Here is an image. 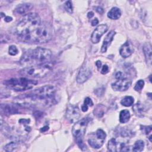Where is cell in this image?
Masks as SVG:
<instances>
[{"instance_id":"6da1fadb","label":"cell","mask_w":152,"mask_h":152,"mask_svg":"<svg viewBox=\"0 0 152 152\" xmlns=\"http://www.w3.org/2000/svg\"><path fill=\"white\" fill-rule=\"evenodd\" d=\"M17 104L20 106H50L57 103L56 88L52 85H45L32 91L18 97Z\"/></svg>"},{"instance_id":"7a4b0ae2","label":"cell","mask_w":152,"mask_h":152,"mask_svg":"<svg viewBox=\"0 0 152 152\" xmlns=\"http://www.w3.org/2000/svg\"><path fill=\"white\" fill-rule=\"evenodd\" d=\"M39 15L35 12L26 14L20 20L15 28V33L18 39L21 40L30 34L41 24Z\"/></svg>"},{"instance_id":"3957f363","label":"cell","mask_w":152,"mask_h":152,"mask_svg":"<svg viewBox=\"0 0 152 152\" xmlns=\"http://www.w3.org/2000/svg\"><path fill=\"white\" fill-rule=\"evenodd\" d=\"M53 34V28L48 22L41 23L40 25L30 34L21 39L23 42L33 43H44L49 42Z\"/></svg>"},{"instance_id":"277c9868","label":"cell","mask_w":152,"mask_h":152,"mask_svg":"<svg viewBox=\"0 0 152 152\" xmlns=\"http://www.w3.org/2000/svg\"><path fill=\"white\" fill-rule=\"evenodd\" d=\"M52 56L50 50L41 47L28 50L22 56L20 62L23 64H33L39 65L48 62Z\"/></svg>"},{"instance_id":"5b68a950","label":"cell","mask_w":152,"mask_h":152,"mask_svg":"<svg viewBox=\"0 0 152 152\" xmlns=\"http://www.w3.org/2000/svg\"><path fill=\"white\" fill-rule=\"evenodd\" d=\"M53 65L48 62L45 64L25 67L20 71V74L28 77L42 78L48 75L52 69Z\"/></svg>"},{"instance_id":"8992f818","label":"cell","mask_w":152,"mask_h":152,"mask_svg":"<svg viewBox=\"0 0 152 152\" xmlns=\"http://www.w3.org/2000/svg\"><path fill=\"white\" fill-rule=\"evenodd\" d=\"M4 84L10 89L15 91H24L30 90L37 84L36 80L26 78H12L4 81Z\"/></svg>"},{"instance_id":"52a82bcc","label":"cell","mask_w":152,"mask_h":152,"mask_svg":"<svg viewBox=\"0 0 152 152\" xmlns=\"http://www.w3.org/2000/svg\"><path fill=\"white\" fill-rule=\"evenodd\" d=\"M91 118L89 117L84 118L81 120L77 121L74 124L72 129V132L76 139V142L82 150H83V148H86V147L83 143V138L86 132V128Z\"/></svg>"},{"instance_id":"ba28073f","label":"cell","mask_w":152,"mask_h":152,"mask_svg":"<svg viewBox=\"0 0 152 152\" xmlns=\"http://www.w3.org/2000/svg\"><path fill=\"white\" fill-rule=\"evenodd\" d=\"M106 137L105 132L102 129H98L96 132H93L88 135V142L91 147L99 148L103 145Z\"/></svg>"},{"instance_id":"9c48e42d","label":"cell","mask_w":152,"mask_h":152,"mask_svg":"<svg viewBox=\"0 0 152 152\" xmlns=\"http://www.w3.org/2000/svg\"><path fill=\"white\" fill-rule=\"evenodd\" d=\"M131 85V80L126 77L118 79L116 81L112 84V88L115 91H124L128 90Z\"/></svg>"},{"instance_id":"30bf717a","label":"cell","mask_w":152,"mask_h":152,"mask_svg":"<svg viewBox=\"0 0 152 152\" xmlns=\"http://www.w3.org/2000/svg\"><path fill=\"white\" fill-rule=\"evenodd\" d=\"M80 117V109L77 106L69 104L66 110V118L71 122H74Z\"/></svg>"},{"instance_id":"8fae6325","label":"cell","mask_w":152,"mask_h":152,"mask_svg":"<svg viewBox=\"0 0 152 152\" xmlns=\"http://www.w3.org/2000/svg\"><path fill=\"white\" fill-rule=\"evenodd\" d=\"M108 150L112 152L124 151L125 147V142L123 141L118 140L115 138H112L109 141L107 144Z\"/></svg>"},{"instance_id":"7c38bea8","label":"cell","mask_w":152,"mask_h":152,"mask_svg":"<svg viewBox=\"0 0 152 152\" xmlns=\"http://www.w3.org/2000/svg\"><path fill=\"white\" fill-rule=\"evenodd\" d=\"M107 30V26L106 24H101L96 27L93 31L91 36V40L93 43H97L99 42L101 37Z\"/></svg>"},{"instance_id":"4fadbf2b","label":"cell","mask_w":152,"mask_h":152,"mask_svg":"<svg viewBox=\"0 0 152 152\" xmlns=\"http://www.w3.org/2000/svg\"><path fill=\"white\" fill-rule=\"evenodd\" d=\"M91 75V71L88 66H83L80 69L77 77V82L79 84L84 83L86 81Z\"/></svg>"},{"instance_id":"5bb4252c","label":"cell","mask_w":152,"mask_h":152,"mask_svg":"<svg viewBox=\"0 0 152 152\" xmlns=\"http://www.w3.org/2000/svg\"><path fill=\"white\" fill-rule=\"evenodd\" d=\"M17 104H1V112L5 115H11L19 113Z\"/></svg>"},{"instance_id":"9a60e30c","label":"cell","mask_w":152,"mask_h":152,"mask_svg":"<svg viewBox=\"0 0 152 152\" xmlns=\"http://www.w3.org/2000/svg\"><path fill=\"white\" fill-rule=\"evenodd\" d=\"M134 52V48L129 42H125L120 48V55L124 58L130 56Z\"/></svg>"},{"instance_id":"2e32d148","label":"cell","mask_w":152,"mask_h":152,"mask_svg":"<svg viewBox=\"0 0 152 152\" xmlns=\"http://www.w3.org/2000/svg\"><path fill=\"white\" fill-rule=\"evenodd\" d=\"M115 34H116V32L114 30H111L106 36V37L104 39L103 45H102V48H101L102 53H104L106 52L108 46L110 45L111 42H112V40L113 39V37L115 35Z\"/></svg>"},{"instance_id":"e0dca14e","label":"cell","mask_w":152,"mask_h":152,"mask_svg":"<svg viewBox=\"0 0 152 152\" xmlns=\"http://www.w3.org/2000/svg\"><path fill=\"white\" fill-rule=\"evenodd\" d=\"M143 52L145 57L147 63L150 66L151 64V45L150 43H145L143 46Z\"/></svg>"},{"instance_id":"ac0fdd59","label":"cell","mask_w":152,"mask_h":152,"mask_svg":"<svg viewBox=\"0 0 152 152\" xmlns=\"http://www.w3.org/2000/svg\"><path fill=\"white\" fill-rule=\"evenodd\" d=\"M33 8V5L30 3H25L18 5L15 8V12L20 14H25Z\"/></svg>"},{"instance_id":"d6986e66","label":"cell","mask_w":152,"mask_h":152,"mask_svg":"<svg viewBox=\"0 0 152 152\" xmlns=\"http://www.w3.org/2000/svg\"><path fill=\"white\" fill-rule=\"evenodd\" d=\"M121 15V11L117 7H113L107 13V17L112 20H118Z\"/></svg>"},{"instance_id":"ffe728a7","label":"cell","mask_w":152,"mask_h":152,"mask_svg":"<svg viewBox=\"0 0 152 152\" xmlns=\"http://www.w3.org/2000/svg\"><path fill=\"white\" fill-rule=\"evenodd\" d=\"M132 110L137 116L139 117H142L144 116L145 108L143 104L140 102H138L135 104L132 107Z\"/></svg>"},{"instance_id":"44dd1931","label":"cell","mask_w":152,"mask_h":152,"mask_svg":"<svg viewBox=\"0 0 152 152\" xmlns=\"http://www.w3.org/2000/svg\"><path fill=\"white\" fill-rule=\"evenodd\" d=\"M130 117L131 115L129 110H122L119 113V122L122 124L126 123L129 120Z\"/></svg>"},{"instance_id":"7402d4cb","label":"cell","mask_w":152,"mask_h":152,"mask_svg":"<svg viewBox=\"0 0 152 152\" xmlns=\"http://www.w3.org/2000/svg\"><path fill=\"white\" fill-rule=\"evenodd\" d=\"M105 111H106V107L102 105V104H98L96 107L93 112H94V115L100 118V117H102L104 115Z\"/></svg>"},{"instance_id":"603a6c76","label":"cell","mask_w":152,"mask_h":152,"mask_svg":"<svg viewBox=\"0 0 152 152\" xmlns=\"http://www.w3.org/2000/svg\"><path fill=\"white\" fill-rule=\"evenodd\" d=\"M144 147V141L142 140H138L135 142L132 150L135 152H140L143 150Z\"/></svg>"},{"instance_id":"cb8c5ba5","label":"cell","mask_w":152,"mask_h":152,"mask_svg":"<svg viewBox=\"0 0 152 152\" xmlns=\"http://www.w3.org/2000/svg\"><path fill=\"white\" fill-rule=\"evenodd\" d=\"M134 98L132 96H125L122 99V100L121 101V103L124 106L128 107L132 106L134 103Z\"/></svg>"},{"instance_id":"d4e9b609","label":"cell","mask_w":152,"mask_h":152,"mask_svg":"<svg viewBox=\"0 0 152 152\" xmlns=\"http://www.w3.org/2000/svg\"><path fill=\"white\" fill-rule=\"evenodd\" d=\"M18 147V144L16 142H11L7 144L4 147V150L6 151H12Z\"/></svg>"},{"instance_id":"484cf974","label":"cell","mask_w":152,"mask_h":152,"mask_svg":"<svg viewBox=\"0 0 152 152\" xmlns=\"http://www.w3.org/2000/svg\"><path fill=\"white\" fill-rule=\"evenodd\" d=\"M144 81L142 80H140L136 83L134 87V90L137 91H140L142 89V88L144 87Z\"/></svg>"},{"instance_id":"4316f807","label":"cell","mask_w":152,"mask_h":152,"mask_svg":"<svg viewBox=\"0 0 152 152\" xmlns=\"http://www.w3.org/2000/svg\"><path fill=\"white\" fill-rule=\"evenodd\" d=\"M8 52H9V54H10V55L15 56V55H16L18 53V50L17 48L15 46H14V45H11V46L9 47Z\"/></svg>"},{"instance_id":"83f0119b","label":"cell","mask_w":152,"mask_h":152,"mask_svg":"<svg viewBox=\"0 0 152 152\" xmlns=\"http://www.w3.org/2000/svg\"><path fill=\"white\" fill-rule=\"evenodd\" d=\"M65 9L69 13L71 14L73 12V7L72 5V2L70 1H68L65 3Z\"/></svg>"},{"instance_id":"f1b7e54d","label":"cell","mask_w":152,"mask_h":152,"mask_svg":"<svg viewBox=\"0 0 152 152\" xmlns=\"http://www.w3.org/2000/svg\"><path fill=\"white\" fill-rule=\"evenodd\" d=\"M84 104L87 105V106H92L93 104V103L90 97H86L84 100Z\"/></svg>"},{"instance_id":"f546056e","label":"cell","mask_w":152,"mask_h":152,"mask_svg":"<svg viewBox=\"0 0 152 152\" xmlns=\"http://www.w3.org/2000/svg\"><path fill=\"white\" fill-rule=\"evenodd\" d=\"M142 130H144V132L146 134H148V133H150L151 131V126H142Z\"/></svg>"},{"instance_id":"4dcf8cb0","label":"cell","mask_w":152,"mask_h":152,"mask_svg":"<svg viewBox=\"0 0 152 152\" xmlns=\"http://www.w3.org/2000/svg\"><path fill=\"white\" fill-rule=\"evenodd\" d=\"M108 72H109V67H108V66H107V65H103V67H102V71H101L102 74H107Z\"/></svg>"},{"instance_id":"1f68e13d","label":"cell","mask_w":152,"mask_h":152,"mask_svg":"<svg viewBox=\"0 0 152 152\" xmlns=\"http://www.w3.org/2000/svg\"><path fill=\"white\" fill-rule=\"evenodd\" d=\"M19 123H20L21 124H23L24 125H27V124H29L30 123V120L28 119H20L19 120Z\"/></svg>"},{"instance_id":"d6a6232c","label":"cell","mask_w":152,"mask_h":152,"mask_svg":"<svg viewBox=\"0 0 152 152\" xmlns=\"http://www.w3.org/2000/svg\"><path fill=\"white\" fill-rule=\"evenodd\" d=\"M98 23H99V20H97V18H94V19L92 21H91V25H92L93 26H94L97 25Z\"/></svg>"},{"instance_id":"836d02e7","label":"cell","mask_w":152,"mask_h":152,"mask_svg":"<svg viewBox=\"0 0 152 152\" xmlns=\"http://www.w3.org/2000/svg\"><path fill=\"white\" fill-rule=\"evenodd\" d=\"M88 106H87V105L83 104V105L82 106V107H81V110H82V111H83V112H87V110H88Z\"/></svg>"},{"instance_id":"e575fe53","label":"cell","mask_w":152,"mask_h":152,"mask_svg":"<svg viewBox=\"0 0 152 152\" xmlns=\"http://www.w3.org/2000/svg\"><path fill=\"white\" fill-rule=\"evenodd\" d=\"M93 16H94V13H93V12L90 11V12H88V14H87V17H88L89 18H92Z\"/></svg>"},{"instance_id":"d590c367","label":"cell","mask_w":152,"mask_h":152,"mask_svg":"<svg viewBox=\"0 0 152 152\" xmlns=\"http://www.w3.org/2000/svg\"><path fill=\"white\" fill-rule=\"evenodd\" d=\"M4 20H5V21H7V22H10V21H12V17H11L7 16V17H5V18Z\"/></svg>"},{"instance_id":"8d00e7d4","label":"cell","mask_w":152,"mask_h":152,"mask_svg":"<svg viewBox=\"0 0 152 152\" xmlns=\"http://www.w3.org/2000/svg\"><path fill=\"white\" fill-rule=\"evenodd\" d=\"M96 65L97 66V68L99 69L101 67V66H102V62L100 61H97L96 62Z\"/></svg>"}]
</instances>
